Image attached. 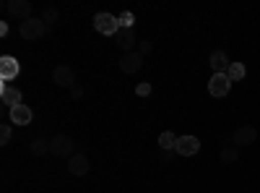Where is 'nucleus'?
I'll use <instances>...</instances> for the list:
<instances>
[{
	"label": "nucleus",
	"instance_id": "obj_9",
	"mask_svg": "<svg viewBox=\"0 0 260 193\" xmlns=\"http://www.w3.org/2000/svg\"><path fill=\"white\" fill-rule=\"evenodd\" d=\"M255 139H257V131L252 125H242V128H237L234 131V136H232V141H234V146L240 149V146H250V144H255Z\"/></svg>",
	"mask_w": 260,
	"mask_h": 193
},
{
	"label": "nucleus",
	"instance_id": "obj_3",
	"mask_svg": "<svg viewBox=\"0 0 260 193\" xmlns=\"http://www.w3.org/2000/svg\"><path fill=\"white\" fill-rule=\"evenodd\" d=\"M45 32H47V26H45V21H42V18L21 21V26H18V34L24 37V39H39Z\"/></svg>",
	"mask_w": 260,
	"mask_h": 193
},
{
	"label": "nucleus",
	"instance_id": "obj_8",
	"mask_svg": "<svg viewBox=\"0 0 260 193\" xmlns=\"http://www.w3.org/2000/svg\"><path fill=\"white\" fill-rule=\"evenodd\" d=\"M18 73H21V66H18L16 58H11V55L0 58V78H3V81H13Z\"/></svg>",
	"mask_w": 260,
	"mask_h": 193
},
{
	"label": "nucleus",
	"instance_id": "obj_17",
	"mask_svg": "<svg viewBox=\"0 0 260 193\" xmlns=\"http://www.w3.org/2000/svg\"><path fill=\"white\" fill-rule=\"evenodd\" d=\"M245 73H247L245 63H232L229 71H226V76H229V81H232V84H234V81H242V78H245Z\"/></svg>",
	"mask_w": 260,
	"mask_h": 193
},
{
	"label": "nucleus",
	"instance_id": "obj_12",
	"mask_svg": "<svg viewBox=\"0 0 260 193\" xmlns=\"http://www.w3.org/2000/svg\"><path fill=\"white\" fill-rule=\"evenodd\" d=\"M68 173L71 175H78V178L89 173V159H86V154H73L68 159Z\"/></svg>",
	"mask_w": 260,
	"mask_h": 193
},
{
	"label": "nucleus",
	"instance_id": "obj_16",
	"mask_svg": "<svg viewBox=\"0 0 260 193\" xmlns=\"http://www.w3.org/2000/svg\"><path fill=\"white\" fill-rule=\"evenodd\" d=\"M159 146H161V152H175V146H177V136L172 133V131H164L159 136Z\"/></svg>",
	"mask_w": 260,
	"mask_h": 193
},
{
	"label": "nucleus",
	"instance_id": "obj_13",
	"mask_svg": "<svg viewBox=\"0 0 260 193\" xmlns=\"http://www.w3.org/2000/svg\"><path fill=\"white\" fill-rule=\"evenodd\" d=\"M115 42H117L120 50L133 52V47H136V34H133V29H120V32L115 34Z\"/></svg>",
	"mask_w": 260,
	"mask_h": 193
},
{
	"label": "nucleus",
	"instance_id": "obj_20",
	"mask_svg": "<svg viewBox=\"0 0 260 193\" xmlns=\"http://www.w3.org/2000/svg\"><path fill=\"white\" fill-rule=\"evenodd\" d=\"M39 18L45 21V26H52V24H57L60 13H57L55 8H45V11H42V16H39Z\"/></svg>",
	"mask_w": 260,
	"mask_h": 193
},
{
	"label": "nucleus",
	"instance_id": "obj_18",
	"mask_svg": "<svg viewBox=\"0 0 260 193\" xmlns=\"http://www.w3.org/2000/svg\"><path fill=\"white\" fill-rule=\"evenodd\" d=\"M29 149H31V154H34V157H42V154H47V152H50V141H45V139H34Z\"/></svg>",
	"mask_w": 260,
	"mask_h": 193
},
{
	"label": "nucleus",
	"instance_id": "obj_15",
	"mask_svg": "<svg viewBox=\"0 0 260 193\" xmlns=\"http://www.w3.org/2000/svg\"><path fill=\"white\" fill-rule=\"evenodd\" d=\"M211 68H213V73H226L229 71V58H226V52L224 50H216V52H211Z\"/></svg>",
	"mask_w": 260,
	"mask_h": 193
},
{
	"label": "nucleus",
	"instance_id": "obj_11",
	"mask_svg": "<svg viewBox=\"0 0 260 193\" xmlns=\"http://www.w3.org/2000/svg\"><path fill=\"white\" fill-rule=\"evenodd\" d=\"M8 113H11V120H13V125H29V123H31V118H34L31 107H26V104L11 107Z\"/></svg>",
	"mask_w": 260,
	"mask_h": 193
},
{
	"label": "nucleus",
	"instance_id": "obj_4",
	"mask_svg": "<svg viewBox=\"0 0 260 193\" xmlns=\"http://www.w3.org/2000/svg\"><path fill=\"white\" fill-rule=\"evenodd\" d=\"M232 89V81L226 73H213L211 81H208V94L211 97H226Z\"/></svg>",
	"mask_w": 260,
	"mask_h": 193
},
{
	"label": "nucleus",
	"instance_id": "obj_25",
	"mask_svg": "<svg viewBox=\"0 0 260 193\" xmlns=\"http://www.w3.org/2000/svg\"><path fill=\"white\" fill-rule=\"evenodd\" d=\"M138 52H141V55L151 52V42H141V45H138Z\"/></svg>",
	"mask_w": 260,
	"mask_h": 193
},
{
	"label": "nucleus",
	"instance_id": "obj_5",
	"mask_svg": "<svg viewBox=\"0 0 260 193\" xmlns=\"http://www.w3.org/2000/svg\"><path fill=\"white\" fill-rule=\"evenodd\" d=\"M6 11H8L11 16L21 18V21L34 18V16H31V13H34V6L29 3V0H8V3H6Z\"/></svg>",
	"mask_w": 260,
	"mask_h": 193
},
{
	"label": "nucleus",
	"instance_id": "obj_14",
	"mask_svg": "<svg viewBox=\"0 0 260 193\" xmlns=\"http://www.w3.org/2000/svg\"><path fill=\"white\" fill-rule=\"evenodd\" d=\"M0 99H3V104H8V110H11V107L21 104V92L16 87H11V84H3V89H0Z\"/></svg>",
	"mask_w": 260,
	"mask_h": 193
},
{
	"label": "nucleus",
	"instance_id": "obj_10",
	"mask_svg": "<svg viewBox=\"0 0 260 193\" xmlns=\"http://www.w3.org/2000/svg\"><path fill=\"white\" fill-rule=\"evenodd\" d=\"M52 78H55L57 87H68V89L76 84V73H73V68H71V66H57V68H55V73H52Z\"/></svg>",
	"mask_w": 260,
	"mask_h": 193
},
{
	"label": "nucleus",
	"instance_id": "obj_2",
	"mask_svg": "<svg viewBox=\"0 0 260 193\" xmlns=\"http://www.w3.org/2000/svg\"><path fill=\"white\" fill-rule=\"evenodd\" d=\"M50 154H55V157H60V159H71L76 152H73V139L71 136H55L52 141H50Z\"/></svg>",
	"mask_w": 260,
	"mask_h": 193
},
{
	"label": "nucleus",
	"instance_id": "obj_1",
	"mask_svg": "<svg viewBox=\"0 0 260 193\" xmlns=\"http://www.w3.org/2000/svg\"><path fill=\"white\" fill-rule=\"evenodd\" d=\"M94 29L104 37H115L120 32V21L112 13H96L94 16Z\"/></svg>",
	"mask_w": 260,
	"mask_h": 193
},
{
	"label": "nucleus",
	"instance_id": "obj_6",
	"mask_svg": "<svg viewBox=\"0 0 260 193\" xmlns=\"http://www.w3.org/2000/svg\"><path fill=\"white\" fill-rule=\"evenodd\" d=\"M141 66H143V55H141V52H125V55L120 58V71L127 73V76L138 73Z\"/></svg>",
	"mask_w": 260,
	"mask_h": 193
},
{
	"label": "nucleus",
	"instance_id": "obj_24",
	"mask_svg": "<svg viewBox=\"0 0 260 193\" xmlns=\"http://www.w3.org/2000/svg\"><path fill=\"white\" fill-rule=\"evenodd\" d=\"M71 97L73 99H81L83 97V87H81V84H73V87H71Z\"/></svg>",
	"mask_w": 260,
	"mask_h": 193
},
{
	"label": "nucleus",
	"instance_id": "obj_22",
	"mask_svg": "<svg viewBox=\"0 0 260 193\" xmlns=\"http://www.w3.org/2000/svg\"><path fill=\"white\" fill-rule=\"evenodd\" d=\"M11 141V125H0V144H8Z\"/></svg>",
	"mask_w": 260,
	"mask_h": 193
},
{
	"label": "nucleus",
	"instance_id": "obj_7",
	"mask_svg": "<svg viewBox=\"0 0 260 193\" xmlns=\"http://www.w3.org/2000/svg\"><path fill=\"white\" fill-rule=\"evenodd\" d=\"M175 152H177L180 157H195V154L201 152V141L195 139V136H182V139H177Z\"/></svg>",
	"mask_w": 260,
	"mask_h": 193
},
{
	"label": "nucleus",
	"instance_id": "obj_21",
	"mask_svg": "<svg viewBox=\"0 0 260 193\" xmlns=\"http://www.w3.org/2000/svg\"><path fill=\"white\" fill-rule=\"evenodd\" d=\"M117 21H120V29H133V21L136 18H133V13H130V11H125Z\"/></svg>",
	"mask_w": 260,
	"mask_h": 193
},
{
	"label": "nucleus",
	"instance_id": "obj_23",
	"mask_svg": "<svg viewBox=\"0 0 260 193\" xmlns=\"http://www.w3.org/2000/svg\"><path fill=\"white\" fill-rule=\"evenodd\" d=\"M136 94H138V97H148V94H151V84H138Z\"/></svg>",
	"mask_w": 260,
	"mask_h": 193
},
{
	"label": "nucleus",
	"instance_id": "obj_19",
	"mask_svg": "<svg viewBox=\"0 0 260 193\" xmlns=\"http://www.w3.org/2000/svg\"><path fill=\"white\" fill-rule=\"evenodd\" d=\"M237 157H240V149H237V146H226V149H221V159H224L226 164H234Z\"/></svg>",
	"mask_w": 260,
	"mask_h": 193
}]
</instances>
